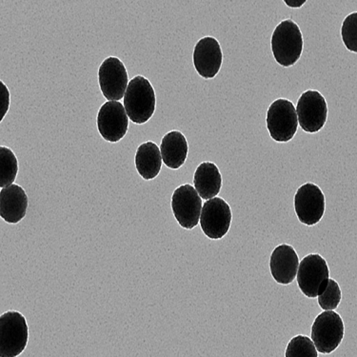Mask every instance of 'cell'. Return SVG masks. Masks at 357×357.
<instances>
[{"label": "cell", "instance_id": "cell-1", "mask_svg": "<svg viewBox=\"0 0 357 357\" xmlns=\"http://www.w3.org/2000/svg\"><path fill=\"white\" fill-rule=\"evenodd\" d=\"M155 93L147 78L137 75L128 85L124 96V107L128 116L135 124L146 123L155 111Z\"/></svg>", "mask_w": 357, "mask_h": 357}, {"label": "cell", "instance_id": "cell-2", "mask_svg": "<svg viewBox=\"0 0 357 357\" xmlns=\"http://www.w3.org/2000/svg\"><path fill=\"white\" fill-rule=\"evenodd\" d=\"M273 57L283 67L294 66L303 51V36L301 29L291 20L280 23L272 36Z\"/></svg>", "mask_w": 357, "mask_h": 357}, {"label": "cell", "instance_id": "cell-3", "mask_svg": "<svg viewBox=\"0 0 357 357\" xmlns=\"http://www.w3.org/2000/svg\"><path fill=\"white\" fill-rule=\"evenodd\" d=\"M28 340L29 328L24 315L9 311L0 317V356H20L25 350Z\"/></svg>", "mask_w": 357, "mask_h": 357}, {"label": "cell", "instance_id": "cell-4", "mask_svg": "<svg viewBox=\"0 0 357 357\" xmlns=\"http://www.w3.org/2000/svg\"><path fill=\"white\" fill-rule=\"evenodd\" d=\"M266 123L271 137L275 142H290L296 134L298 127L296 107L288 99H276L268 109Z\"/></svg>", "mask_w": 357, "mask_h": 357}, {"label": "cell", "instance_id": "cell-5", "mask_svg": "<svg viewBox=\"0 0 357 357\" xmlns=\"http://www.w3.org/2000/svg\"><path fill=\"white\" fill-rule=\"evenodd\" d=\"M297 284L304 296L315 298L325 290L330 280L327 262L319 254L305 257L299 263Z\"/></svg>", "mask_w": 357, "mask_h": 357}, {"label": "cell", "instance_id": "cell-6", "mask_svg": "<svg viewBox=\"0 0 357 357\" xmlns=\"http://www.w3.org/2000/svg\"><path fill=\"white\" fill-rule=\"evenodd\" d=\"M345 333L342 319L337 312L325 311L317 315L312 326V340L317 351L331 354L342 342Z\"/></svg>", "mask_w": 357, "mask_h": 357}, {"label": "cell", "instance_id": "cell-7", "mask_svg": "<svg viewBox=\"0 0 357 357\" xmlns=\"http://www.w3.org/2000/svg\"><path fill=\"white\" fill-rule=\"evenodd\" d=\"M202 198L192 185H181L174 190L172 197V210L179 225L192 230L200 221Z\"/></svg>", "mask_w": 357, "mask_h": 357}, {"label": "cell", "instance_id": "cell-8", "mask_svg": "<svg viewBox=\"0 0 357 357\" xmlns=\"http://www.w3.org/2000/svg\"><path fill=\"white\" fill-rule=\"evenodd\" d=\"M298 123L304 132H319L325 126L328 106L319 91L309 90L302 93L296 106Z\"/></svg>", "mask_w": 357, "mask_h": 357}, {"label": "cell", "instance_id": "cell-9", "mask_svg": "<svg viewBox=\"0 0 357 357\" xmlns=\"http://www.w3.org/2000/svg\"><path fill=\"white\" fill-rule=\"evenodd\" d=\"M199 222L203 233L208 238L213 241L222 238L230 230V205L223 198L215 197L208 199L203 205Z\"/></svg>", "mask_w": 357, "mask_h": 357}, {"label": "cell", "instance_id": "cell-10", "mask_svg": "<svg viewBox=\"0 0 357 357\" xmlns=\"http://www.w3.org/2000/svg\"><path fill=\"white\" fill-rule=\"evenodd\" d=\"M325 195L314 183L302 185L294 195V210L301 223L307 226L317 225L325 213Z\"/></svg>", "mask_w": 357, "mask_h": 357}, {"label": "cell", "instance_id": "cell-11", "mask_svg": "<svg viewBox=\"0 0 357 357\" xmlns=\"http://www.w3.org/2000/svg\"><path fill=\"white\" fill-rule=\"evenodd\" d=\"M98 82L104 98L108 100L119 101L124 98L129 78L123 62L116 56L106 59L99 67Z\"/></svg>", "mask_w": 357, "mask_h": 357}, {"label": "cell", "instance_id": "cell-12", "mask_svg": "<svg viewBox=\"0 0 357 357\" xmlns=\"http://www.w3.org/2000/svg\"><path fill=\"white\" fill-rule=\"evenodd\" d=\"M129 116L125 107L119 101H110L101 106L98 114L99 134L106 142H121L129 128Z\"/></svg>", "mask_w": 357, "mask_h": 357}, {"label": "cell", "instance_id": "cell-13", "mask_svg": "<svg viewBox=\"0 0 357 357\" xmlns=\"http://www.w3.org/2000/svg\"><path fill=\"white\" fill-rule=\"evenodd\" d=\"M192 61L200 77L212 79L218 74L222 65L223 54L220 44L212 36L200 39L195 47Z\"/></svg>", "mask_w": 357, "mask_h": 357}, {"label": "cell", "instance_id": "cell-14", "mask_svg": "<svg viewBox=\"0 0 357 357\" xmlns=\"http://www.w3.org/2000/svg\"><path fill=\"white\" fill-rule=\"evenodd\" d=\"M299 259L296 250L288 244L275 248L271 255L270 271L273 280L278 284L289 285L296 278Z\"/></svg>", "mask_w": 357, "mask_h": 357}, {"label": "cell", "instance_id": "cell-15", "mask_svg": "<svg viewBox=\"0 0 357 357\" xmlns=\"http://www.w3.org/2000/svg\"><path fill=\"white\" fill-rule=\"evenodd\" d=\"M28 197L20 185L2 188L0 192V215L7 223L17 224L25 218Z\"/></svg>", "mask_w": 357, "mask_h": 357}, {"label": "cell", "instance_id": "cell-16", "mask_svg": "<svg viewBox=\"0 0 357 357\" xmlns=\"http://www.w3.org/2000/svg\"><path fill=\"white\" fill-rule=\"evenodd\" d=\"M188 151L187 139L181 132L172 131L164 135L160 152L163 162L168 168L177 170L183 166L187 160Z\"/></svg>", "mask_w": 357, "mask_h": 357}, {"label": "cell", "instance_id": "cell-17", "mask_svg": "<svg viewBox=\"0 0 357 357\" xmlns=\"http://www.w3.org/2000/svg\"><path fill=\"white\" fill-rule=\"evenodd\" d=\"M194 185L202 199L215 197L222 187V176L220 169L213 162L200 164L195 170Z\"/></svg>", "mask_w": 357, "mask_h": 357}, {"label": "cell", "instance_id": "cell-18", "mask_svg": "<svg viewBox=\"0 0 357 357\" xmlns=\"http://www.w3.org/2000/svg\"><path fill=\"white\" fill-rule=\"evenodd\" d=\"M162 155L155 142L143 143L135 153V168L145 181H152L160 174L162 167Z\"/></svg>", "mask_w": 357, "mask_h": 357}, {"label": "cell", "instance_id": "cell-19", "mask_svg": "<svg viewBox=\"0 0 357 357\" xmlns=\"http://www.w3.org/2000/svg\"><path fill=\"white\" fill-rule=\"evenodd\" d=\"M18 173L17 156L10 148L0 147V188L14 183Z\"/></svg>", "mask_w": 357, "mask_h": 357}, {"label": "cell", "instance_id": "cell-20", "mask_svg": "<svg viewBox=\"0 0 357 357\" xmlns=\"http://www.w3.org/2000/svg\"><path fill=\"white\" fill-rule=\"evenodd\" d=\"M286 357H317V347L308 336L296 335L289 342Z\"/></svg>", "mask_w": 357, "mask_h": 357}, {"label": "cell", "instance_id": "cell-21", "mask_svg": "<svg viewBox=\"0 0 357 357\" xmlns=\"http://www.w3.org/2000/svg\"><path fill=\"white\" fill-rule=\"evenodd\" d=\"M319 304L320 308L324 311H333L340 305L342 294L340 287L335 280H329L327 287L319 296Z\"/></svg>", "mask_w": 357, "mask_h": 357}, {"label": "cell", "instance_id": "cell-22", "mask_svg": "<svg viewBox=\"0 0 357 357\" xmlns=\"http://www.w3.org/2000/svg\"><path fill=\"white\" fill-rule=\"evenodd\" d=\"M341 36L346 48L357 53V12L351 13L344 20Z\"/></svg>", "mask_w": 357, "mask_h": 357}, {"label": "cell", "instance_id": "cell-23", "mask_svg": "<svg viewBox=\"0 0 357 357\" xmlns=\"http://www.w3.org/2000/svg\"><path fill=\"white\" fill-rule=\"evenodd\" d=\"M1 84V107H0V111L2 112V116L0 121L4 119L5 114H7L8 110H9L10 106V93L9 90H8L7 86L4 84L3 82H0Z\"/></svg>", "mask_w": 357, "mask_h": 357}, {"label": "cell", "instance_id": "cell-24", "mask_svg": "<svg viewBox=\"0 0 357 357\" xmlns=\"http://www.w3.org/2000/svg\"><path fill=\"white\" fill-rule=\"evenodd\" d=\"M287 6L293 8V9H298L306 3L307 0H283Z\"/></svg>", "mask_w": 357, "mask_h": 357}]
</instances>
